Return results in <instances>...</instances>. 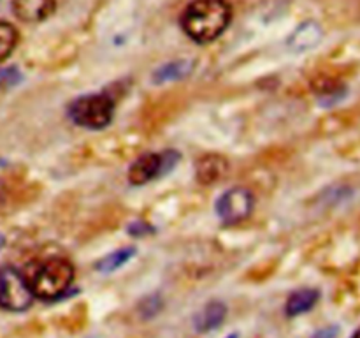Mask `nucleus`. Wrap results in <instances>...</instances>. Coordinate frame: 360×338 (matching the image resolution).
I'll use <instances>...</instances> for the list:
<instances>
[{
	"instance_id": "nucleus-19",
	"label": "nucleus",
	"mask_w": 360,
	"mask_h": 338,
	"mask_svg": "<svg viewBox=\"0 0 360 338\" xmlns=\"http://www.w3.org/2000/svg\"><path fill=\"white\" fill-rule=\"evenodd\" d=\"M352 338H360V327H359V330H357V331H355V333H354V334H352Z\"/></svg>"
},
{
	"instance_id": "nucleus-10",
	"label": "nucleus",
	"mask_w": 360,
	"mask_h": 338,
	"mask_svg": "<svg viewBox=\"0 0 360 338\" xmlns=\"http://www.w3.org/2000/svg\"><path fill=\"white\" fill-rule=\"evenodd\" d=\"M227 169V161L224 157H220V155H206V157H200L195 165L197 182L202 183V185H211V183L224 178Z\"/></svg>"
},
{
	"instance_id": "nucleus-11",
	"label": "nucleus",
	"mask_w": 360,
	"mask_h": 338,
	"mask_svg": "<svg viewBox=\"0 0 360 338\" xmlns=\"http://www.w3.org/2000/svg\"><path fill=\"white\" fill-rule=\"evenodd\" d=\"M320 299V291L313 287H302L297 291L292 292L287 299V305H285V312L288 317H297L302 313L309 312L313 306L319 303Z\"/></svg>"
},
{
	"instance_id": "nucleus-5",
	"label": "nucleus",
	"mask_w": 360,
	"mask_h": 338,
	"mask_svg": "<svg viewBox=\"0 0 360 338\" xmlns=\"http://www.w3.org/2000/svg\"><path fill=\"white\" fill-rule=\"evenodd\" d=\"M179 161V154L167 150L165 154H144L130 165L129 182L132 185H144L151 180L169 173Z\"/></svg>"
},
{
	"instance_id": "nucleus-13",
	"label": "nucleus",
	"mask_w": 360,
	"mask_h": 338,
	"mask_svg": "<svg viewBox=\"0 0 360 338\" xmlns=\"http://www.w3.org/2000/svg\"><path fill=\"white\" fill-rule=\"evenodd\" d=\"M134 254H136V249H134V246L120 249V250H116V252L105 256L104 259L98 261L95 266H97V270L101 271V273H111V271H116L118 268H122L123 264L129 263V261L132 259Z\"/></svg>"
},
{
	"instance_id": "nucleus-7",
	"label": "nucleus",
	"mask_w": 360,
	"mask_h": 338,
	"mask_svg": "<svg viewBox=\"0 0 360 338\" xmlns=\"http://www.w3.org/2000/svg\"><path fill=\"white\" fill-rule=\"evenodd\" d=\"M55 0H13V13L25 23H39L55 13Z\"/></svg>"
},
{
	"instance_id": "nucleus-12",
	"label": "nucleus",
	"mask_w": 360,
	"mask_h": 338,
	"mask_svg": "<svg viewBox=\"0 0 360 338\" xmlns=\"http://www.w3.org/2000/svg\"><path fill=\"white\" fill-rule=\"evenodd\" d=\"M193 70L192 60H174V62L164 63L153 73V83L164 84L169 81H178L188 76Z\"/></svg>"
},
{
	"instance_id": "nucleus-8",
	"label": "nucleus",
	"mask_w": 360,
	"mask_h": 338,
	"mask_svg": "<svg viewBox=\"0 0 360 338\" xmlns=\"http://www.w3.org/2000/svg\"><path fill=\"white\" fill-rule=\"evenodd\" d=\"M323 37V30L316 21H304L288 37V48L295 53L313 49Z\"/></svg>"
},
{
	"instance_id": "nucleus-4",
	"label": "nucleus",
	"mask_w": 360,
	"mask_h": 338,
	"mask_svg": "<svg viewBox=\"0 0 360 338\" xmlns=\"http://www.w3.org/2000/svg\"><path fill=\"white\" fill-rule=\"evenodd\" d=\"M35 296L27 277L14 268H0V308L9 312H25L32 306Z\"/></svg>"
},
{
	"instance_id": "nucleus-15",
	"label": "nucleus",
	"mask_w": 360,
	"mask_h": 338,
	"mask_svg": "<svg viewBox=\"0 0 360 338\" xmlns=\"http://www.w3.org/2000/svg\"><path fill=\"white\" fill-rule=\"evenodd\" d=\"M162 308V299L158 296H151V298H146L143 303H141V313L144 317H153L160 312Z\"/></svg>"
},
{
	"instance_id": "nucleus-18",
	"label": "nucleus",
	"mask_w": 360,
	"mask_h": 338,
	"mask_svg": "<svg viewBox=\"0 0 360 338\" xmlns=\"http://www.w3.org/2000/svg\"><path fill=\"white\" fill-rule=\"evenodd\" d=\"M4 245H6V238H4V236L0 234V249H2Z\"/></svg>"
},
{
	"instance_id": "nucleus-2",
	"label": "nucleus",
	"mask_w": 360,
	"mask_h": 338,
	"mask_svg": "<svg viewBox=\"0 0 360 338\" xmlns=\"http://www.w3.org/2000/svg\"><path fill=\"white\" fill-rule=\"evenodd\" d=\"M74 278H76V270L70 261L63 257H49L35 268L32 277L27 280L35 298L51 301L69 291Z\"/></svg>"
},
{
	"instance_id": "nucleus-14",
	"label": "nucleus",
	"mask_w": 360,
	"mask_h": 338,
	"mask_svg": "<svg viewBox=\"0 0 360 338\" xmlns=\"http://www.w3.org/2000/svg\"><path fill=\"white\" fill-rule=\"evenodd\" d=\"M18 44V30L14 25L0 21V62L14 51Z\"/></svg>"
},
{
	"instance_id": "nucleus-20",
	"label": "nucleus",
	"mask_w": 360,
	"mask_h": 338,
	"mask_svg": "<svg viewBox=\"0 0 360 338\" xmlns=\"http://www.w3.org/2000/svg\"><path fill=\"white\" fill-rule=\"evenodd\" d=\"M227 338H238V334H236V333H232V334H229Z\"/></svg>"
},
{
	"instance_id": "nucleus-3",
	"label": "nucleus",
	"mask_w": 360,
	"mask_h": 338,
	"mask_svg": "<svg viewBox=\"0 0 360 338\" xmlns=\"http://www.w3.org/2000/svg\"><path fill=\"white\" fill-rule=\"evenodd\" d=\"M69 118L84 129H104L115 115V102L105 94L83 95L69 104Z\"/></svg>"
},
{
	"instance_id": "nucleus-6",
	"label": "nucleus",
	"mask_w": 360,
	"mask_h": 338,
	"mask_svg": "<svg viewBox=\"0 0 360 338\" xmlns=\"http://www.w3.org/2000/svg\"><path fill=\"white\" fill-rule=\"evenodd\" d=\"M255 206V196L246 187H234L220 196L217 203V213L225 224H239L252 215Z\"/></svg>"
},
{
	"instance_id": "nucleus-16",
	"label": "nucleus",
	"mask_w": 360,
	"mask_h": 338,
	"mask_svg": "<svg viewBox=\"0 0 360 338\" xmlns=\"http://www.w3.org/2000/svg\"><path fill=\"white\" fill-rule=\"evenodd\" d=\"M18 70L16 69H4L0 70V87H13L14 83H16L18 80H20V76H18Z\"/></svg>"
},
{
	"instance_id": "nucleus-1",
	"label": "nucleus",
	"mask_w": 360,
	"mask_h": 338,
	"mask_svg": "<svg viewBox=\"0 0 360 338\" xmlns=\"http://www.w3.org/2000/svg\"><path fill=\"white\" fill-rule=\"evenodd\" d=\"M232 7L227 0H193L181 14V28L192 41L207 44L227 30Z\"/></svg>"
},
{
	"instance_id": "nucleus-9",
	"label": "nucleus",
	"mask_w": 360,
	"mask_h": 338,
	"mask_svg": "<svg viewBox=\"0 0 360 338\" xmlns=\"http://www.w3.org/2000/svg\"><path fill=\"white\" fill-rule=\"evenodd\" d=\"M227 317V305L224 301H210L193 317V327L197 333H210L220 327Z\"/></svg>"
},
{
	"instance_id": "nucleus-17",
	"label": "nucleus",
	"mask_w": 360,
	"mask_h": 338,
	"mask_svg": "<svg viewBox=\"0 0 360 338\" xmlns=\"http://www.w3.org/2000/svg\"><path fill=\"white\" fill-rule=\"evenodd\" d=\"M338 334H340V327L327 326V327H322V330L316 331L311 338H338Z\"/></svg>"
}]
</instances>
